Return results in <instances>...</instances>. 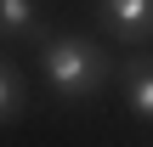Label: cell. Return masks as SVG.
<instances>
[{"label": "cell", "mask_w": 153, "mask_h": 147, "mask_svg": "<svg viewBox=\"0 0 153 147\" xmlns=\"http://www.w3.org/2000/svg\"><path fill=\"white\" fill-rule=\"evenodd\" d=\"M108 51L85 34H45L40 40V79L51 85L57 102H91L108 91Z\"/></svg>", "instance_id": "6da1fadb"}, {"label": "cell", "mask_w": 153, "mask_h": 147, "mask_svg": "<svg viewBox=\"0 0 153 147\" xmlns=\"http://www.w3.org/2000/svg\"><path fill=\"white\" fill-rule=\"evenodd\" d=\"M97 23L125 45H148L153 40V0H97Z\"/></svg>", "instance_id": "7a4b0ae2"}, {"label": "cell", "mask_w": 153, "mask_h": 147, "mask_svg": "<svg viewBox=\"0 0 153 147\" xmlns=\"http://www.w3.org/2000/svg\"><path fill=\"white\" fill-rule=\"evenodd\" d=\"M40 40H45L40 0H0V45H40Z\"/></svg>", "instance_id": "3957f363"}, {"label": "cell", "mask_w": 153, "mask_h": 147, "mask_svg": "<svg viewBox=\"0 0 153 147\" xmlns=\"http://www.w3.org/2000/svg\"><path fill=\"white\" fill-rule=\"evenodd\" d=\"M119 91H125L131 119L153 125V57H131V62L119 68Z\"/></svg>", "instance_id": "277c9868"}, {"label": "cell", "mask_w": 153, "mask_h": 147, "mask_svg": "<svg viewBox=\"0 0 153 147\" xmlns=\"http://www.w3.org/2000/svg\"><path fill=\"white\" fill-rule=\"evenodd\" d=\"M23 108H28V79H23V68L0 51V130H6L11 119H23Z\"/></svg>", "instance_id": "5b68a950"}]
</instances>
